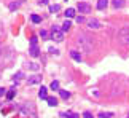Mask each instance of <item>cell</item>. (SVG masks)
<instances>
[{
  "label": "cell",
  "instance_id": "f1b7e54d",
  "mask_svg": "<svg viewBox=\"0 0 129 118\" xmlns=\"http://www.w3.org/2000/svg\"><path fill=\"white\" fill-rule=\"evenodd\" d=\"M69 118H78V115H77V113H72V112H70V115H69Z\"/></svg>",
  "mask_w": 129,
  "mask_h": 118
},
{
  "label": "cell",
  "instance_id": "44dd1931",
  "mask_svg": "<svg viewBox=\"0 0 129 118\" xmlns=\"http://www.w3.org/2000/svg\"><path fill=\"white\" fill-rule=\"evenodd\" d=\"M22 75H24V73H22V72H18V73H16V75H14V78H13V80H14V81H18V80H21V78H22Z\"/></svg>",
  "mask_w": 129,
  "mask_h": 118
},
{
  "label": "cell",
  "instance_id": "2e32d148",
  "mask_svg": "<svg viewBox=\"0 0 129 118\" xmlns=\"http://www.w3.org/2000/svg\"><path fill=\"white\" fill-rule=\"evenodd\" d=\"M14 94H16V90H10V91L7 93V99H8V101H11L13 97H14Z\"/></svg>",
  "mask_w": 129,
  "mask_h": 118
},
{
  "label": "cell",
  "instance_id": "4dcf8cb0",
  "mask_svg": "<svg viewBox=\"0 0 129 118\" xmlns=\"http://www.w3.org/2000/svg\"><path fill=\"white\" fill-rule=\"evenodd\" d=\"M38 3H40V5L43 3V5H45V3H48V0H40V2H38Z\"/></svg>",
  "mask_w": 129,
  "mask_h": 118
},
{
  "label": "cell",
  "instance_id": "cb8c5ba5",
  "mask_svg": "<svg viewBox=\"0 0 129 118\" xmlns=\"http://www.w3.org/2000/svg\"><path fill=\"white\" fill-rule=\"evenodd\" d=\"M77 22L78 24H80V22H85V18H83V16H77Z\"/></svg>",
  "mask_w": 129,
  "mask_h": 118
},
{
  "label": "cell",
  "instance_id": "8992f818",
  "mask_svg": "<svg viewBox=\"0 0 129 118\" xmlns=\"http://www.w3.org/2000/svg\"><path fill=\"white\" fill-rule=\"evenodd\" d=\"M88 26H89V29H99L102 24L99 22L97 19H91V21H88Z\"/></svg>",
  "mask_w": 129,
  "mask_h": 118
},
{
  "label": "cell",
  "instance_id": "d6986e66",
  "mask_svg": "<svg viewBox=\"0 0 129 118\" xmlns=\"http://www.w3.org/2000/svg\"><path fill=\"white\" fill-rule=\"evenodd\" d=\"M99 116H101V118H112L113 113H112V112H102V113L99 115Z\"/></svg>",
  "mask_w": 129,
  "mask_h": 118
},
{
  "label": "cell",
  "instance_id": "ac0fdd59",
  "mask_svg": "<svg viewBox=\"0 0 129 118\" xmlns=\"http://www.w3.org/2000/svg\"><path fill=\"white\" fill-rule=\"evenodd\" d=\"M59 10H61L59 5H51V7H49V11H51V13H57Z\"/></svg>",
  "mask_w": 129,
  "mask_h": 118
},
{
  "label": "cell",
  "instance_id": "30bf717a",
  "mask_svg": "<svg viewBox=\"0 0 129 118\" xmlns=\"http://www.w3.org/2000/svg\"><path fill=\"white\" fill-rule=\"evenodd\" d=\"M108 5V0H97V8L99 10H105Z\"/></svg>",
  "mask_w": 129,
  "mask_h": 118
},
{
  "label": "cell",
  "instance_id": "52a82bcc",
  "mask_svg": "<svg viewBox=\"0 0 129 118\" xmlns=\"http://www.w3.org/2000/svg\"><path fill=\"white\" fill-rule=\"evenodd\" d=\"M38 97H40V99H46V97H48V88L42 86L40 91H38Z\"/></svg>",
  "mask_w": 129,
  "mask_h": 118
},
{
  "label": "cell",
  "instance_id": "5b68a950",
  "mask_svg": "<svg viewBox=\"0 0 129 118\" xmlns=\"http://www.w3.org/2000/svg\"><path fill=\"white\" fill-rule=\"evenodd\" d=\"M42 81V77H38V75H34V77H30L27 80V85H37V83H40Z\"/></svg>",
  "mask_w": 129,
  "mask_h": 118
},
{
  "label": "cell",
  "instance_id": "d4e9b609",
  "mask_svg": "<svg viewBox=\"0 0 129 118\" xmlns=\"http://www.w3.org/2000/svg\"><path fill=\"white\" fill-rule=\"evenodd\" d=\"M40 37H42V38H46V37H48L46 31H42V32H40Z\"/></svg>",
  "mask_w": 129,
  "mask_h": 118
},
{
  "label": "cell",
  "instance_id": "7c38bea8",
  "mask_svg": "<svg viewBox=\"0 0 129 118\" xmlns=\"http://www.w3.org/2000/svg\"><path fill=\"white\" fill-rule=\"evenodd\" d=\"M70 26H72V22L70 21H66V22L62 24V31L64 32H69V31H70Z\"/></svg>",
  "mask_w": 129,
  "mask_h": 118
},
{
  "label": "cell",
  "instance_id": "83f0119b",
  "mask_svg": "<svg viewBox=\"0 0 129 118\" xmlns=\"http://www.w3.org/2000/svg\"><path fill=\"white\" fill-rule=\"evenodd\" d=\"M83 116H85V118H92V115L89 113V112H85V113H83Z\"/></svg>",
  "mask_w": 129,
  "mask_h": 118
},
{
  "label": "cell",
  "instance_id": "484cf974",
  "mask_svg": "<svg viewBox=\"0 0 129 118\" xmlns=\"http://www.w3.org/2000/svg\"><path fill=\"white\" fill-rule=\"evenodd\" d=\"M49 53H53V54H59V51L56 50V48H49Z\"/></svg>",
  "mask_w": 129,
  "mask_h": 118
},
{
  "label": "cell",
  "instance_id": "7402d4cb",
  "mask_svg": "<svg viewBox=\"0 0 129 118\" xmlns=\"http://www.w3.org/2000/svg\"><path fill=\"white\" fill-rule=\"evenodd\" d=\"M18 7H19V2H16V3H14V2L10 3V10H14V8H18Z\"/></svg>",
  "mask_w": 129,
  "mask_h": 118
},
{
  "label": "cell",
  "instance_id": "6da1fadb",
  "mask_svg": "<svg viewBox=\"0 0 129 118\" xmlns=\"http://www.w3.org/2000/svg\"><path fill=\"white\" fill-rule=\"evenodd\" d=\"M77 43L80 45V48H81L85 53H91V51H92V40H91L88 35H85V34H80V35H78Z\"/></svg>",
  "mask_w": 129,
  "mask_h": 118
},
{
  "label": "cell",
  "instance_id": "ba28073f",
  "mask_svg": "<svg viewBox=\"0 0 129 118\" xmlns=\"http://www.w3.org/2000/svg\"><path fill=\"white\" fill-rule=\"evenodd\" d=\"M70 56H72L73 61H77V62H80V61H81V54H80V53H78L77 50H72V51H70Z\"/></svg>",
  "mask_w": 129,
  "mask_h": 118
},
{
  "label": "cell",
  "instance_id": "3957f363",
  "mask_svg": "<svg viewBox=\"0 0 129 118\" xmlns=\"http://www.w3.org/2000/svg\"><path fill=\"white\" fill-rule=\"evenodd\" d=\"M118 37H120V42L123 45H129V26H124L123 29H120Z\"/></svg>",
  "mask_w": 129,
  "mask_h": 118
},
{
  "label": "cell",
  "instance_id": "f546056e",
  "mask_svg": "<svg viewBox=\"0 0 129 118\" xmlns=\"http://www.w3.org/2000/svg\"><path fill=\"white\" fill-rule=\"evenodd\" d=\"M5 94V90H3V88H0V97H2Z\"/></svg>",
  "mask_w": 129,
  "mask_h": 118
},
{
  "label": "cell",
  "instance_id": "8fae6325",
  "mask_svg": "<svg viewBox=\"0 0 129 118\" xmlns=\"http://www.w3.org/2000/svg\"><path fill=\"white\" fill-rule=\"evenodd\" d=\"M46 102H48L49 107H56L57 105V99H56V97H46Z\"/></svg>",
  "mask_w": 129,
  "mask_h": 118
},
{
  "label": "cell",
  "instance_id": "277c9868",
  "mask_svg": "<svg viewBox=\"0 0 129 118\" xmlns=\"http://www.w3.org/2000/svg\"><path fill=\"white\" fill-rule=\"evenodd\" d=\"M77 10H78V11H80V13H83V14H88V13H91V7H89L88 3H85V2L78 3Z\"/></svg>",
  "mask_w": 129,
  "mask_h": 118
},
{
  "label": "cell",
  "instance_id": "7a4b0ae2",
  "mask_svg": "<svg viewBox=\"0 0 129 118\" xmlns=\"http://www.w3.org/2000/svg\"><path fill=\"white\" fill-rule=\"evenodd\" d=\"M51 38H53L54 42H62L64 40V31H62V27L53 26V29H51Z\"/></svg>",
  "mask_w": 129,
  "mask_h": 118
},
{
  "label": "cell",
  "instance_id": "ffe728a7",
  "mask_svg": "<svg viewBox=\"0 0 129 118\" xmlns=\"http://www.w3.org/2000/svg\"><path fill=\"white\" fill-rule=\"evenodd\" d=\"M49 88H51V90H59V81L53 80V81H51V85H49Z\"/></svg>",
  "mask_w": 129,
  "mask_h": 118
},
{
  "label": "cell",
  "instance_id": "4fadbf2b",
  "mask_svg": "<svg viewBox=\"0 0 129 118\" xmlns=\"http://www.w3.org/2000/svg\"><path fill=\"white\" fill-rule=\"evenodd\" d=\"M73 16H75V10H73V8H67L66 18H73Z\"/></svg>",
  "mask_w": 129,
  "mask_h": 118
},
{
  "label": "cell",
  "instance_id": "603a6c76",
  "mask_svg": "<svg viewBox=\"0 0 129 118\" xmlns=\"http://www.w3.org/2000/svg\"><path fill=\"white\" fill-rule=\"evenodd\" d=\"M29 67H30L32 70H38V66H37L35 62H32V64H30V66H29Z\"/></svg>",
  "mask_w": 129,
  "mask_h": 118
},
{
  "label": "cell",
  "instance_id": "4316f807",
  "mask_svg": "<svg viewBox=\"0 0 129 118\" xmlns=\"http://www.w3.org/2000/svg\"><path fill=\"white\" fill-rule=\"evenodd\" d=\"M30 45H37V37H32L30 38Z\"/></svg>",
  "mask_w": 129,
  "mask_h": 118
},
{
  "label": "cell",
  "instance_id": "9c48e42d",
  "mask_svg": "<svg viewBox=\"0 0 129 118\" xmlns=\"http://www.w3.org/2000/svg\"><path fill=\"white\" fill-rule=\"evenodd\" d=\"M29 53H30V56H32V57H37L38 54H40V50L37 48V45H32V46H30V50H29Z\"/></svg>",
  "mask_w": 129,
  "mask_h": 118
},
{
  "label": "cell",
  "instance_id": "9a60e30c",
  "mask_svg": "<svg viewBox=\"0 0 129 118\" xmlns=\"http://www.w3.org/2000/svg\"><path fill=\"white\" fill-rule=\"evenodd\" d=\"M30 19H32V22H35V24H40V22H42V18L38 16V14H32Z\"/></svg>",
  "mask_w": 129,
  "mask_h": 118
},
{
  "label": "cell",
  "instance_id": "5bb4252c",
  "mask_svg": "<svg viewBox=\"0 0 129 118\" xmlns=\"http://www.w3.org/2000/svg\"><path fill=\"white\" fill-rule=\"evenodd\" d=\"M124 5V0H113V7L115 8H121Z\"/></svg>",
  "mask_w": 129,
  "mask_h": 118
},
{
  "label": "cell",
  "instance_id": "e0dca14e",
  "mask_svg": "<svg viewBox=\"0 0 129 118\" xmlns=\"http://www.w3.org/2000/svg\"><path fill=\"white\" fill-rule=\"evenodd\" d=\"M59 93H61V97H62V99H69V97H70V93H69V91L59 90Z\"/></svg>",
  "mask_w": 129,
  "mask_h": 118
}]
</instances>
